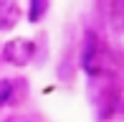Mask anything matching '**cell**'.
<instances>
[{
    "label": "cell",
    "instance_id": "6da1fadb",
    "mask_svg": "<svg viewBox=\"0 0 124 122\" xmlns=\"http://www.w3.org/2000/svg\"><path fill=\"white\" fill-rule=\"evenodd\" d=\"M81 66L89 76H101L106 71V51L99 43L96 33L86 31L84 33V48H81Z\"/></svg>",
    "mask_w": 124,
    "mask_h": 122
},
{
    "label": "cell",
    "instance_id": "7a4b0ae2",
    "mask_svg": "<svg viewBox=\"0 0 124 122\" xmlns=\"http://www.w3.org/2000/svg\"><path fill=\"white\" fill-rule=\"evenodd\" d=\"M36 56V43L31 38H13L3 46V59L13 66H25Z\"/></svg>",
    "mask_w": 124,
    "mask_h": 122
},
{
    "label": "cell",
    "instance_id": "3957f363",
    "mask_svg": "<svg viewBox=\"0 0 124 122\" xmlns=\"http://www.w3.org/2000/svg\"><path fill=\"white\" fill-rule=\"evenodd\" d=\"M20 20V8L13 0H0V31L15 28Z\"/></svg>",
    "mask_w": 124,
    "mask_h": 122
},
{
    "label": "cell",
    "instance_id": "277c9868",
    "mask_svg": "<svg viewBox=\"0 0 124 122\" xmlns=\"http://www.w3.org/2000/svg\"><path fill=\"white\" fill-rule=\"evenodd\" d=\"M48 8H51L48 0H31V5H28V20H31V23H38V20L48 13Z\"/></svg>",
    "mask_w": 124,
    "mask_h": 122
},
{
    "label": "cell",
    "instance_id": "5b68a950",
    "mask_svg": "<svg viewBox=\"0 0 124 122\" xmlns=\"http://www.w3.org/2000/svg\"><path fill=\"white\" fill-rule=\"evenodd\" d=\"M13 92H15V79H0V109L13 102Z\"/></svg>",
    "mask_w": 124,
    "mask_h": 122
},
{
    "label": "cell",
    "instance_id": "8992f818",
    "mask_svg": "<svg viewBox=\"0 0 124 122\" xmlns=\"http://www.w3.org/2000/svg\"><path fill=\"white\" fill-rule=\"evenodd\" d=\"M3 122H31V117H25V114H8Z\"/></svg>",
    "mask_w": 124,
    "mask_h": 122
}]
</instances>
